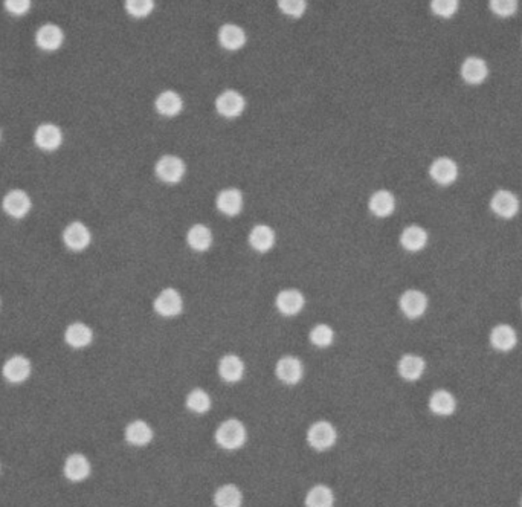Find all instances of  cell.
<instances>
[{
  "instance_id": "obj_6",
  "label": "cell",
  "mask_w": 522,
  "mask_h": 507,
  "mask_svg": "<svg viewBox=\"0 0 522 507\" xmlns=\"http://www.w3.org/2000/svg\"><path fill=\"white\" fill-rule=\"evenodd\" d=\"M246 107V99L237 90H224L216 98V110L223 118H239Z\"/></svg>"
},
{
  "instance_id": "obj_29",
  "label": "cell",
  "mask_w": 522,
  "mask_h": 507,
  "mask_svg": "<svg viewBox=\"0 0 522 507\" xmlns=\"http://www.w3.org/2000/svg\"><path fill=\"white\" fill-rule=\"evenodd\" d=\"M126 440L133 446H147L153 440V430L144 420H135L127 425Z\"/></svg>"
},
{
  "instance_id": "obj_1",
  "label": "cell",
  "mask_w": 522,
  "mask_h": 507,
  "mask_svg": "<svg viewBox=\"0 0 522 507\" xmlns=\"http://www.w3.org/2000/svg\"><path fill=\"white\" fill-rule=\"evenodd\" d=\"M216 442L223 449H240L246 443V427L237 419H228L219 425Z\"/></svg>"
},
{
  "instance_id": "obj_19",
  "label": "cell",
  "mask_w": 522,
  "mask_h": 507,
  "mask_svg": "<svg viewBox=\"0 0 522 507\" xmlns=\"http://www.w3.org/2000/svg\"><path fill=\"white\" fill-rule=\"evenodd\" d=\"M31 374V362L25 356H13L8 359L4 365V376L8 382L20 383L29 378Z\"/></svg>"
},
{
  "instance_id": "obj_22",
  "label": "cell",
  "mask_w": 522,
  "mask_h": 507,
  "mask_svg": "<svg viewBox=\"0 0 522 507\" xmlns=\"http://www.w3.org/2000/svg\"><path fill=\"white\" fill-rule=\"evenodd\" d=\"M155 106H156L159 115L173 118V116H178L182 111L183 99L178 92H174V90H165V92L158 95Z\"/></svg>"
},
{
  "instance_id": "obj_23",
  "label": "cell",
  "mask_w": 522,
  "mask_h": 507,
  "mask_svg": "<svg viewBox=\"0 0 522 507\" xmlns=\"http://www.w3.org/2000/svg\"><path fill=\"white\" fill-rule=\"evenodd\" d=\"M401 245L408 252H418L428 245V232L422 227H406L401 234Z\"/></svg>"
},
{
  "instance_id": "obj_9",
  "label": "cell",
  "mask_w": 522,
  "mask_h": 507,
  "mask_svg": "<svg viewBox=\"0 0 522 507\" xmlns=\"http://www.w3.org/2000/svg\"><path fill=\"white\" fill-rule=\"evenodd\" d=\"M519 199L509 190L496 191L492 200H490V208L498 217L503 219H513L519 212Z\"/></svg>"
},
{
  "instance_id": "obj_18",
  "label": "cell",
  "mask_w": 522,
  "mask_h": 507,
  "mask_svg": "<svg viewBox=\"0 0 522 507\" xmlns=\"http://www.w3.org/2000/svg\"><path fill=\"white\" fill-rule=\"evenodd\" d=\"M490 344L498 351H510L516 347L518 334L515 329L507 324H499L490 332Z\"/></svg>"
},
{
  "instance_id": "obj_38",
  "label": "cell",
  "mask_w": 522,
  "mask_h": 507,
  "mask_svg": "<svg viewBox=\"0 0 522 507\" xmlns=\"http://www.w3.org/2000/svg\"><path fill=\"white\" fill-rule=\"evenodd\" d=\"M490 8L499 17H509L516 11L518 0H490Z\"/></svg>"
},
{
  "instance_id": "obj_27",
  "label": "cell",
  "mask_w": 522,
  "mask_h": 507,
  "mask_svg": "<svg viewBox=\"0 0 522 507\" xmlns=\"http://www.w3.org/2000/svg\"><path fill=\"white\" fill-rule=\"evenodd\" d=\"M462 77L469 84L483 83L487 77V65L484 60L477 57H469L462 66Z\"/></svg>"
},
{
  "instance_id": "obj_8",
  "label": "cell",
  "mask_w": 522,
  "mask_h": 507,
  "mask_svg": "<svg viewBox=\"0 0 522 507\" xmlns=\"http://www.w3.org/2000/svg\"><path fill=\"white\" fill-rule=\"evenodd\" d=\"M275 374L283 383L296 385L304 376L303 362L298 358L290 356V354L283 356L275 365Z\"/></svg>"
},
{
  "instance_id": "obj_3",
  "label": "cell",
  "mask_w": 522,
  "mask_h": 507,
  "mask_svg": "<svg viewBox=\"0 0 522 507\" xmlns=\"http://www.w3.org/2000/svg\"><path fill=\"white\" fill-rule=\"evenodd\" d=\"M153 309L159 317L163 318H174L182 313L183 310V300L182 295L173 288H167L159 292V295L153 301Z\"/></svg>"
},
{
  "instance_id": "obj_36",
  "label": "cell",
  "mask_w": 522,
  "mask_h": 507,
  "mask_svg": "<svg viewBox=\"0 0 522 507\" xmlns=\"http://www.w3.org/2000/svg\"><path fill=\"white\" fill-rule=\"evenodd\" d=\"M278 6L286 16L301 17L305 13L307 2L305 0H278Z\"/></svg>"
},
{
  "instance_id": "obj_11",
  "label": "cell",
  "mask_w": 522,
  "mask_h": 507,
  "mask_svg": "<svg viewBox=\"0 0 522 507\" xmlns=\"http://www.w3.org/2000/svg\"><path fill=\"white\" fill-rule=\"evenodd\" d=\"M216 207L223 216L235 217L243 209V195L237 188H224L216 197Z\"/></svg>"
},
{
  "instance_id": "obj_21",
  "label": "cell",
  "mask_w": 522,
  "mask_h": 507,
  "mask_svg": "<svg viewBox=\"0 0 522 507\" xmlns=\"http://www.w3.org/2000/svg\"><path fill=\"white\" fill-rule=\"evenodd\" d=\"M90 474V463L83 454L69 455L65 462V475L70 481H83Z\"/></svg>"
},
{
  "instance_id": "obj_12",
  "label": "cell",
  "mask_w": 522,
  "mask_h": 507,
  "mask_svg": "<svg viewBox=\"0 0 522 507\" xmlns=\"http://www.w3.org/2000/svg\"><path fill=\"white\" fill-rule=\"evenodd\" d=\"M90 239H92L90 231L87 229L85 223H81V222H72L63 231L65 245L72 251L86 249L89 246Z\"/></svg>"
},
{
  "instance_id": "obj_4",
  "label": "cell",
  "mask_w": 522,
  "mask_h": 507,
  "mask_svg": "<svg viewBox=\"0 0 522 507\" xmlns=\"http://www.w3.org/2000/svg\"><path fill=\"white\" fill-rule=\"evenodd\" d=\"M307 442L316 451L330 449L336 442V430L330 422H315L307 431Z\"/></svg>"
},
{
  "instance_id": "obj_39",
  "label": "cell",
  "mask_w": 522,
  "mask_h": 507,
  "mask_svg": "<svg viewBox=\"0 0 522 507\" xmlns=\"http://www.w3.org/2000/svg\"><path fill=\"white\" fill-rule=\"evenodd\" d=\"M5 8L13 16H23L29 11L31 0H5Z\"/></svg>"
},
{
  "instance_id": "obj_35",
  "label": "cell",
  "mask_w": 522,
  "mask_h": 507,
  "mask_svg": "<svg viewBox=\"0 0 522 507\" xmlns=\"http://www.w3.org/2000/svg\"><path fill=\"white\" fill-rule=\"evenodd\" d=\"M155 8V0H126L127 13L136 18L147 17Z\"/></svg>"
},
{
  "instance_id": "obj_14",
  "label": "cell",
  "mask_w": 522,
  "mask_h": 507,
  "mask_svg": "<svg viewBox=\"0 0 522 507\" xmlns=\"http://www.w3.org/2000/svg\"><path fill=\"white\" fill-rule=\"evenodd\" d=\"M425 369H426L425 359L422 356H418V354H413V353L403 354L401 361L397 362L398 374H401L402 379L408 382H414V381L420 379L423 376Z\"/></svg>"
},
{
  "instance_id": "obj_32",
  "label": "cell",
  "mask_w": 522,
  "mask_h": 507,
  "mask_svg": "<svg viewBox=\"0 0 522 507\" xmlns=\"http://www.w3.org/2000/svg\"><path fill=\"white\" fill-rule=\"evenodd\" d=\"M335 494L324 484H316L305 495V507H333Z\"/></svg>"
},
{
  "instance_id": "obj_34",
  "label": "cell",
  "mask_w": 522,
  "mask_h": 507,
  "mask_svg": "<svg viewBox=\"0 0 522 507\" xmlns=\"http://www.w3.org/2000/svg\"><path fill=\"white\" fill-rule=\"evenodd\" d=\"M309 339L315 347L327 349L330 347L335 341V332L330 326H327V324H316L309 333Z\"/></svg>"
},
{
  "instance_id": "obj_16",
  "label": "cell",
  "mask_w": 522,
  "mask_h": 507,
  "mask_svg": "<svg viewBox=\"0 0 522 507\" xmlns=\"http://www.w3.org/2000/svg\"><path fill=\"white\" fill-rule=\"evenodd\" d=\"M219 374L220 378L228 382L235 383L243 379L244 376V362L241 361L237 354H224V356L219 361Z\"/></svg>"
},
{
  "instance_id": "obj_20",
  "label": "cell",
  "mask_w": 522,
  "mask_h": 507,
  "mask_svg": "<svg viewBox=\"0 0 522 507\" xmlns=\"http://www.w3.org/2000/svg\"><path fill=\"white\" fill-rule=\"evenodd\" d=\"M187 243L192 251L207 252L212 246V232L203 223H196L187 232Z\"/></svg>"
},
{
  "instance_id": "obj_15",
  "label": "cell",
  "mask_w": 522,
  "mask_h": 507,
  "mask_svg": "<svg viewBox=\"0 0 522 507\" xmlns=\"http://www.w3.org/2000/svg\"><path fill=\"white\" fill-rule=\"evenodd\" d=\"M2 207L8 216L14 219L25 217L31 209V199L22 190H13L4 197Z\"/></svg>"
},
{
  "instance_id": "obj_25",
  "label": "cell",
  "mask_w": 522,
  "mask_h": 507,
  "mask_svg": "<svg viewBox=\"0 0 522 507\" xmlns=\"http://www.w3.org/2000/svg\"><path fill=\"white\" fill-rule=\"evenodd\" d=\"M61 131L54 124H42L36 130V144L38 148L46 151H54L61 144Z\"/></svg>"
},
{
  "instance_id": "obj_24",
  "label": "cell",
  "mask_w": 522,
  "mask_h": 507,
  "mask_svg": "<svg viewBox=\"0 0 522 507\" xmlns=\"http://www.w3.org/2000/svg\"><path fill=\"white\" fill-rule=\"evenodd\" d=\"M63 38H65L63 31H61L57 25H53V23L43 25L36 34V42L38 48L43 50L58 49L61 43H63Z\"/></svg>"
},
{
  "instance_id": "obj_17",
  "label": "cell",
  "mask_w": 522,
  "mask_h": 507,
  "mask_svg": "<svg viewBox=\"0 0 522 507\" xmlns=\"http://www.w3.org/2000/svg\"><path fill=\"white\" fill-rule=\"evenodd\" d=\"M248 241L255 252L266 254L275 245V231L269 225L260 223V225H255L251 229Z\"/></svg>"
},
{
  "instance_id": "obj_37",
  "label": "cell",
  "mask_w": 522,
  "mask_h": 507,
  "mask_svg": "<svg viewBox=\"0 0 522 507\" xmlns=\"http://www.w3.org/2000/svg\"><path fill=\"white\" fill-rule=\"evenodd\" d=\"M431 8L434 14L447 18L457 13L458 0H433Z\"/></svg>"
},
{
  "instance_id": "obj_13",
  "label": "cell",
  "mask_w": 522,
  "mask_h": 507,
  "mask_svg": "<svg viewBox=\"0 0 522 507\" xmlns=\"http://www.w3.org/2000/svg\"><path fill=\"white\" fill-rule=\"evenodd\" d=\"M368 209H370L373 216L379 219L390 217L396 209V197L388 190L374 191L370 200H368Z\"/></svg>"
},
{
  "instance_id": "obj_26",
  "label": "cell",
  "mask_w": 522,
  "mask_h": 507,
  "mask_svg": "<svg viewBox=\"0 0 522 507\" xmlns=\"http://www.w3.org/2000/svg\"><path fill=\"white\" fill-rule=\"evenodd\" d=\"M92 338H94V333H92V329L83 322H74L66 329L65 333V339L69 344L70 347L74 349H83L87 347L89 344L92 342Z\"/></svg>"
},
{
  "instance_id": "obj_10",
  "label": "cell",
  "mask_w": 522,
  "mask_h": 507,
  "mask_svg": "<svg viewBox=\"0 0 522 507\" xmlns=\"http://www.w3.org/2000/svg\"><path fill=\"white\" fill-rule=\"evenodd\" d=\"M429 176L438 185L447 187L454 184L458 178V167L450 158H437L429 167Z\"/></svg>"
},
{
  "instance_id": "obj_5",
  "label": "cell",
  "mask_w": 522,
  "mask_h": 507,
  "mask_svg": "<svg viewBox=\"0 0 522 507\" xmlns=\"http://www.w3.org/2000/svg\"><path fill=\"white\" fill-rule=\"evenodd\" d=\"M398 307L402 313L409 320H417L425 315L428 309V297L422 290L409 289L402 293L401 300H398Z\"/></svg>"
},
{
  "instance_id": "obj_30",
  "label": "cell",
  "mask_w": 522,
  "mask_h": 507,
  "mask_svg": "<svg viewBox=\"0 0 522 507\" xmlns=\"http://www.w3.org/2000/svg\"><path fill=\"white\" fill-rule=\"evenodd\" d=\"M429 408L437 415H450L457 408V400L449 391L437 390L429 398Z\"/></svg>"
},
{
  "instance_id": "obj_2",
  "label": "cell",
  "mask_w": 522,
  "mask_h": 507,
  "mask_svg": "<svg viewBox=\"0 0 522 507\" xmlns=\"http://www.w3.org/2000/svg\"><path fill=\"white\" fill-rule=\"evenodd\" d=\"M155 173L159 180L165 182V184L174 185L185 178L187 165L185 160L174 155H165L159 158L155 165Z\"/></svg>"
},
{
  "instance_id": "obj_28",
  "label": "cell",
  "mask_w": 522,
  "mask_h": 507,
  "mask_svg": "<svg viewBox=\"0 0 522 507\" xmlns=\"http://www.w3.org/2000/svg\"><path fill=\"white\" fill-rule=\"evenodd\" d=\"M219 40H220V45L224 49L237 50V49L243 48L244 43H246V34H244V31L240 26L232 25V23H227V25H223L220 28Z\"/></svg>"
},
{
  "instance_id": "obj_7",
  "label": "cell",
  "mask_w": 522,
  "mask_h": 507,
  "mask_svg": "<svg viewBox=\"0 0 522 507\" xmlns=\"http://www.w3.org/2000/svg\"><path fill=\"white\" fill-rule=\"evenodd\" d=\"M305 298L300 290L284 289L276 293L275 307L284 317H295L304 309Z\"/></svg>"
},
{
  "instance_id": "obj_31",
  "label": "cell",
  "mask_w": 522,
  "mask_h": 507,
  "mask_svg": "<svg viewBox=\"0 0 522 507\" xmlns=\"http://www.w3.org/2000/svg\"><path fill=\"white\" fill-rule=\"evenodd\" d=\"M243 495L237 486L224 484L214 494V504L216 507H241Z\"/></svg>"
},
{
  "instance_id": "obj_33",
  "label": "cell",
  "mask_w": 522,
  "mask_h": 507,
  "mask_svg": "<svg viewBox=\"0 0 522 507\" xmlns=\"http://www.w3.org/2000/svg\"><path fill=\"white\" fill-rule=\"evenodd\" d=\"M211 398L210 394L202 388H194L188 393L187 396V408L196 414H205L211 408Z\"/></svg>"
}]
</instances>
